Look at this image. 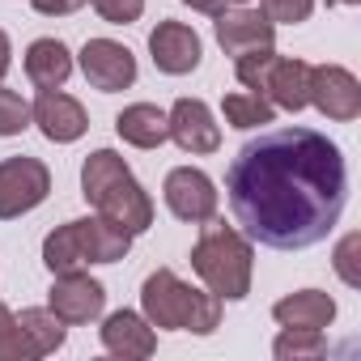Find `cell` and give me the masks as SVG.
Wrapping results in <instances>:
<instances>
[{
    "label": "cell",
    "instance_id": "obj_24",
    "mask_svg": "<svg viewBox=\"0 0 361 361\" xmlns=\"http://www.w3.org/2000/svg\"><path fill=\"white\" fill-rule=\"evenodd\" d=\"M30 128V102L18 90L0 85V136H22Z\"/></svg>",
    "mask_w": 361,
    "mask_h": 361
},
{
    "label": "cell",
    "instance_id": "obj_20",
    "mask_svg": "<svg viewBox=\"0 0 361 361\" xmlns=\"http://www.w3.org/2000/svg\"><path fill=\"white\" fill-rule=\"evenodd\" d=\"M18 327H22V336H26V344H30L35 357H51V353H60L64 340H68V323L56 319L47 306L22 310V314H18Z\"/></svg>",
    "mask_w": 361,
    "mask_h": 361
},
{
    "label": "cell",
    "instance_id": "obj_2",
    "mask_svg": "<svg viewBox=\"0 0 361 361\" xmlns=\"http://www.w3.org/2000/svg\"><path fill=\"white\" fill-rule=\"evenodd\" d=\"M81 196L98 209V217L123 226L132 238L153 226V200L136 183V174L115 149H94L81 166Z\"/></svg>",
    "mask_w": 361,
    "mask_h": 361
},
{
    "label": "cell",
    "instance_id": "obj_1",
    "mask_svg": "<svg viewBox=\"0 0 361 361\" xmlns=\"http://www.w3.org/2000/svg\"><path fill=\"white\" fill-rule=\"evenodd\" d=\"M226 196L251 243L306 251L336 230L348 204V166L340 145L314 128H268L234 153Z\"/></svg>",
    "mask_w": 361,
    "mask_h": 361
},
{
    "label": "cell",
    "instance_id": "obj_9",
    "mask_svg": "<svg viewBox=\"0 0 361 361\" xmlns=\"http://www.w3.org/2000/svg\"><path fill=\"white\" fill-rule=\"evenodd\" d=\"M81 73L98 94H119L136 81V56L115 39H90L81 47Z\"/></svg>",
    "mask_w": 361,
    "mask_h": 361
},
{
    "label": "cell",
    "instance_id": "obj_27",
    "mask_svg": "<svg viewBox=\"0 0 361 361\" xmlns=\"http://www.w3.org/2000/svg\"><path fill=\"white\" fill-rule=\"evenodd\" d=\"M94 13L111 26H132L140 13H145V0H90Z\"/></svg>",
    "mask_w": 361,
    "mask_h": 361
},
{
    "label": "cell",
    "instance_id": "obj_5",
    "mask_svg": "<svg viewBox=\"0 0 361 361\" xmlns=\"http://www.w3.org/2000/svg\"><path fill=\"white\" fill-rule=\"evenodd\" d=\"M132 251V234L106 217H81L64 221L43 238V268L56 272H77L85 264H119Z\"/></svg>",
    "mask_w": 361,
    "mask_h": 361
},
{
    "label": "cell",
    "instance_id": "obj_7",
    "mask_svg": "<svg viewBox=\"0 0 361 361\" xmlns=\"http://www.w3.org/2000/svg\"><path fill=\"white\" fill-rule=\"evenodd\" d=\"M47 310L56 319H64L68 327L94 323L106 310V289H102V281H94L81 268L77 272H56V281L47 289Z\"/></svg>",
    "mask_w": 361,
    "mask_h": 361
},
{
    "label": "cell",
    "instance_id": "obj_8",
    "mask_svg": "<svg viewBox=\"0 0 361 361\" xmlns=\"http://www.w3.org/2000/svg\"><path fill=\"white\" fill-rule=\"evenodd\" d=\"M161 196H166V209L178 217V221H209L217 217V188H213V178L196 166H174L166 174V183H161Z\"/></svg>",
    "mask_w": 361,
    "mask_h": 361
},
{
    "label": "cell",
    "instance_id": "obj_18",
    "mask_svg": "<svg viewBox=\"0 0 361 361\" xmlns=\"http://www.w3.org/2000/svg\"><path fill=\"white\" fill-rule=\"evenodd\" d=\"M272 319H276L281 327H310V331H323V327H331V319H336V302H331L323 289H298V293H289V298H281V302L272 306Z\"/></svg>",
    "mask_w": 361,
    "mask_h": 361
},
{
    "label": "cell",
    "instance_id": "obj_16",
    "mask_svg": "<svg viewBox=\"0 0 361 361\" xmlns=\"http://www.w3.org/2000/svg\"><path fill=\"white\" fill-rule=\"evenodd\" d=\"M102 348L115 353V357H153L157 348V336H153V323L136 310H115L106 314L102 323Z\"/></svg>",
    "mask_w": 361,
    "mask_h": 361
},
{
    "label": "cell",
    "instance_id": "obj_4",
    "mask_svg": "<svg viewBox=\"0 0 361 361\" xmlns=\"http://www.w3.org/2000/svg\"><path fill=\"white\" fill-rule=\"evenodd\" d=\"M221 298L192 289L188 281H178L170 268H157L140 285V310L153 327L166 331H192V336H213L221 327Z\"/></svg>",
    "mask_w": 361,
    "mask_h": 361
},
{
    "label": "cell",
    "instance_id": "obj_31",
    "mask_svg": "<svg viewBox=\"0 0 361 361\" xmlns=\"http://www.w3.org/2000/svg\"><path fill=\"white\" fill-rule=\"evenodd\" d=\"M340 5H357V0H340Z\"/></svg>",
    "mask_w": 361,
    "mask_h": 361
},
{
    "label": "cell",
    "instance_id": "obj_28",
    "mask_svg": "<svg viewBox=\"0 0 361 361\" xmlns=\"http://www.w3.org/2000/svg\"><path fill=\"white\" fill-rule=\"evenodd\" d=\"M85 5V0H30V9L43 13V18H68Z\"/></svg>",
    "mask_w": 361,
    "mask_h": 361
},
{
    "label": "cell",
    "instance_id": "obj_22",
    "mask_svg": "<svg viewBox=\"0 0 361 361\" xmlns=\"http://www.w3.org/2000/svg\"><path fill=\"white\" fill-rule=\"evenodd\" d=\"M276 361H310V357H323L327 353V340L323 331H310V327H285L272 344Z\"/></svg>",
    "mask_w": 361,
    "mask_h": 361
},
{
    "label": "cell",
    "instance_id": "obj_17",
    "mask_svg": "<svg viewBox=\"0 0 361 361\" xmlns=\"http://www.w3.org/2000/svg\"><path fill=\"white\" fill-rule=\"evenodd\" d=\"M26 77L35 90H64L73 77V51L60 39H35L26 47Z\"/></svg>",
    "mask_w": 361,
    "mask_h": 361
},
{
    "label": "cell",
    "instance_id": "obj_6",
    "mask_svg": "<svg viewBox=\"0 0 361 361\" xmlns=\"http://www.w3.org/2000/svg\"><path fill=\"white\" fill-rule=\"evenodd\" d=\"M51 196V170L39 157H5L0 161V221H13L39 209Z\"/></svg>",
    "mask_w": 361,
    "mask_h": 361
},
{
    "label": "cell",
    "instance_id": "obj_12",
    "mask_svg": "<svg viewBox=\"0 0 361 361\" xmlns=\"http://www.w3.org/2000/svg\"><path fill=\"white\" fill-rule=\"evenodd\" d=\"M170 140L183 149V153H217L221 149V128L209 111V102L200 98H178L166 115Z\"/></svg>",
    "mask_w": 361,
    "mask_h": 361
},
{
    "label": "cell",
    "instance_id": "obj_30",
    "mask_svg": "<svg viewBox=\"0 0 361 361\" xmlns=\"http://www.w3.org/2000/svg\"><path fill=\"white\" fill-rule=\"evenodd\" d=\"M9 64H13V43H9V35H5V30H0V81H5Z\"/></svg>",
    "mask_w": 361,
    "mask_h": 361
},
{
    "label": "cell",
    "instance_id": "obj_10",
    "mask_svg": "<svg viewBox=\"0 0 361 361\" xmlns=\"http://www.w3.org/2000/svg\"><path fill=\"white\" fill-rule=\"evenodd\" d=\"M310 106L336 123H348L361 115V81L340 64H319L310 68Z\"/></svg>",
    "mask_w": 361,
    "mask_h": 361
},
{
    "label": "cell",
    "instance_id": "obj_11",
    "mask_svg": "<svg viewBox=\"0 0 361 361\" xmlns=\"http://www.w3.org/2000/svg\"><path fill=\"white\" fill-rule=\"evenodd\" d=\"M149 56H153L157 73H166V77H188V73L200 68L204 43L183 22H157L153 35H149Z\"/></svg>",
    "mask_w": 361,
    "mask_h": 361
},
{
    "label": "cell",
    "instance_id": "obj_13",
    "mask_svg": "<svg viewBox=\"0 0 361 361\" xmlns=\"http://www.w3.org/2000/svg\"><path fill=\"white\" fill-rule=\"evenodd\" d=\"M30 123H39V132L51 140V145H73L85 136L90 128V115L77 98H68L64 90H39L35 106H30Z\"/></svg>",
    "mask_w": 361,
    "mask_h": 361
},
{
    "label": "cell",
    "instance_id": "obj_15",
    "mask_svg": "<svg viewBox=\"0 0 361 361\" xmlns=\"http://www.w3.org/2000/svg\"><path fill=\"white\" fill-rule=\"evenodd\" d=\"M272 106L281 111H302L310 106V64L306 60H289V56H276L268 77H264V90H259Z\"/></svg>",
    "mask_w": 361,
    "mask_h": 361
},
{
    "label": "cell",
    "instance_id": "obj_21",
    "mask_svg": "<svg viewBox=\"0 0 361 361\" xmlns=\"http://www.w3.org/2000/svg\"><path fill=\"white\" fill-rule=\"evenodd\" d=\"M221 115H226V123H230V128L251 132V128L272 123V119H276V106H272L264 94L247 90V94H226V98H221Z\"/></svg>",
    "mask_w": 361,
    "mask_h": 361
},
{
    "label": "cell",
    "instance_id": "obj_26",
    "mask_svg": "<svg viewBox=\"0 0 361 361\" xmlns=\"http://www.w3.org/2000/svg\"><path fill=\"white\" fill-rule=\"evenodd\" d=\"M357 251H361V234H344L340 243H336V272H340V281L348 285V289H357L361 285V268H357Z\"/></svg>",
    "mask_w": 361,
    "mask_h": 361
},
{
    "label": "cell",
    "instance_id": "obj_19",
    "mask_svg": "<svg viewBox=\"0 0 361 361\" xmlns=\"http://www.w3.org/2000/svg\"><path fill=\"white\" fill-rule=\"evenodd\" d=\"M115 132L132 145V149H161L170 140V128H166V111L153 106V102H132L115 115Z\"/></svg>",
    "mask_w": 361,
    "mask_h": 361
},
{
    "label": "cell",
    "instance_id": "obj_29",
    "mask_svg": "<svg viewBox=\"0 0 361 361\" xmlns=\"http://www.w3.org/2000/svg\"><path fill=\"white\" fill-rule=\"evenodd\" d=\"M183 5H192V9L204 13V18H217V13H226V9H234V5H247V0H183Z\"/></svg>",
    "mask_w": 361,
    "mask_h": 361
},
{
    "label": "cell",
    "instance_id": "obj_14",
    "mask_svg": "<svg viewBox=\"0 0 361 361\" xmlns=\"http://www.w3.org/2000/svg\"><path fill=\"white\" fill-rule=\"evenodd\" d=\"M272 39H276V26L259 9L234 5V9L217 13V43H221L226 56H243V51H255V47H272Z\"/></svg>",
    "mask_w": 361,
    "mask_h": 361
},
{
    "label": "cell",
    "instance_id": "obj_23",
    "mask_svg": "<svg viewBox=\"0 0 361 361\" xmlns=\"http://www.w3.org/2000/svg\"><path fill=\"white\" fill-rule=\"evenodd\" d=\"M0 361H35V353H30L22 327H18L13 310L5 302H0Z\"/></svg>",
    "mask_w": 361,
    "mask_h": 361
},
{
    "label": "cell",
    "instance_id": "obj_25",
    "mask_svg": "<svg viewBox=\"0 0 361 361\" xmlns=\"http://www.w3.org/2000/svg\"><path fill=\"white\" fill-rule=\"evenodd\" d=\"M259 13L272 26H298L314 13V0H259Z\"/></svg>",
    "mask_w": 361,
    "mask_h": 361
},
{
    "label": "cell",
    "instance_id": "obj_3",
    "mask_svg": "<svg viewBox=\"0 0 361 361\" xmlns=\"http://www.w3.org/2000/svg\"><path fill=\"white\" fill-rule=\"evenodd\" d=\"M192 268L209 293H217L221 302H243L251 293V272H255L251 238L238 234L234 226L209 217V221H200V238L192 247Z\"/></svg>",
    "mask_w": 361,
    "mask_h": 361
}]
</instances>
